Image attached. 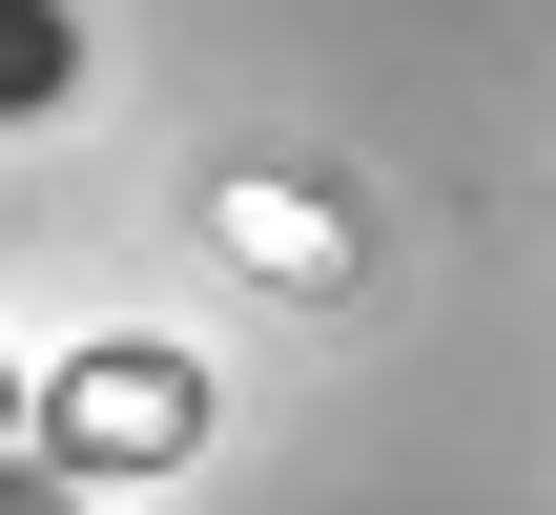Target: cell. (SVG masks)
I'll use <instances>...</instances> for the list:
<instances>
[{
  "label": "cell",
  "instance_id": "cell-1",
  "mask_svg": "<svg viewBox=\"0 0 556 515\" xmlns=\"http://www.w3.org/2000/svg\"><path fill=\"white\" fill-rule=\"evenodd\" d=\"M83 103V21L62 0H0V124H62Z\"/></svg>",
  "mask_w": 556,
  "mask_h": 515
},
{
  "label": "cell",
  "instance_id": "cell-2",
  "mask_svg": "<svg viewBox=\"0 0 556 515\" xmlns=\"http://www.w3.org/2000/svg\"><path fill=\"white\" fill-rule=\"evenodd\" d=\"M83 392H103V454H186V372L165 351H103Z\"/></svg>",
  "mask_w": 556,
  "mask_h": 515
},
{
  "label": "cell",
  "instance_id": "cell-3",
  "mask_svg": "<svg viewBox=\"0 0 556 515\" xmlns=\"http://www.w3.org/2000/svg\"><path fill=\"white\" fill-rule=\"evenodd\" d=\"M0 434H21V372H0Z\"/></svg>",
  "mask_w": 556,
  "mask_h": 515
}]
</instances>
